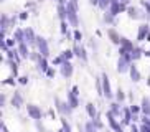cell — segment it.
I'll use <instances>...</instances> for the list:
<instances>
[{
    "label": "cell",
    "mask_w": 150,
    "mask_h": 132,
    "mask_svg": "<svg viewBox=\"0 0 150 132\" xmlns=\"http://www.w3.org/2000/svg\"><path fill=\"white\" fill-rule=\"evenodd\" d=\"M66 10H68V22L73 26H78V4H76V0H69L68 2Z\"/></svg>",
    "instance_id": "cell-1"
},
{
    "label": "cell",
    "mask_w": 150,
    "mask_h": 132,
    "mask_svg": "<svg viewBox=\"0 0 150 132\" xmlns=\"http://www.w3.org/2000/svg\"><path fill=\"white\" fill-rule=\"evenodd\" d=\"M125 0H112V4H110L109 7V12L112 13V15H119L120 12H125L127 10V7H125Z\"/></svg>",
    "instance_id": "cell-2"
},
{
    "label": "cell",
    "mask_w": 150,
    "mask_h": 132,
    "mask_svg": "<svg viewBox=\"0 0 150 132\" xmlns=\"http://www.w3.org/2000/svg\"><path fill=\"white\" fill-rule=\"evenodd\" d=\"M36 46H38V50H40V55L41 56H48V53H50V48H48V43H46V40L41 38V36H38L36 38Z\"/></svg>",
    "instance_id": "cell-3"
},
{
    "label": "cell",
    "mask_w": 150,
    "mask_h": 132,
    "mask_svg": "<svg viewBox=\"0 0 150 132\" xmlns=\"http://www.w3.org/2000/svg\"><path fill=\"white\" fill-rule=\"evenodd\" d=\"M127 70H130V60L125 58V56H120L119 63H117V71H119V73H125Z\"/></svg>",
    "instance_id": "cell-4"
},
{
    "label": "cell",
    "mask_w": 150,
    "mask_h": 132,
    "mask_svg": "<svg viewBox=\"0 0 150 132\" xmlns=\"http://www.w3.org/2000/svg\"><path fill=\"white\" fill-rule=\"evenodd\" d=\"M56 109L59 111V112H61V114H71V109H73V107H71L69 106V102H63V101H59V99H56Z\"/></svg>",
    "instance_id": "cell-5"
},
{
    "label": "cell",
    "mask_w": 150,
    "mask_h": 132,
    "mask_svg": "<svg viewBox=\"0 0 150 132\" xmlns=\"http://www.w3.org/2000/svg\"><path fill=\"white\" fill-rule=\"evenodd\" d=\"M102 94L107 96L109 99L112 97V91H110V84H109V78H107V75H102Z\"/></svg>",
    "instance_id": "cell-6"
},
{
    "label": "cell",
    "mask_w": 150,
    "mask_h": 132,
    "mask_svg": "<svg viewBox=\"0 0 150 132\" xmlns=\"http://www.w3.org/2000/svg\"><path fill=\"white\" fill-rule=\"evenodd\" d=\"M149 33H150V26L147 25V23H142V25L139 26V35H137V40H139V41H144Z\"/></svg>",
    "instance_id": "cell-7"
},
{
    "label": "cell",
    "mask_w": 150,
    "mask_h": 132,
    "mask_svg": "<svg viewBox=\"0 0 150 132\" xmlns=\"http://www.w3.org/2000/svg\"><path fill=\"white\" fill-rule=\"evenodd\" d=\"M27 111H28V116H30L31 119H41V111L38 109L35 104H28Z\"/></svg>",
    "instance_id": "cell-8"
},
{
    "label": "cell",
    "mask_w": 150,
    "mask_h": 132,
    "mask_svg": "<svg viewBox=\"0 0 150 132\" xmlns=\"http://www.w3.org/2000/svg\"><path fill=\"white\" fill-rule=\"evenodd\" d=\"M36 38H38V36H35V33H33L31 28H25V43L35 45L36 43Z\"/></svg>",
    "instance_id": "cell-9"
},
{
    "label": "cell",
    "mask_w": 150,
    "mask_h": 132,
    "mask_svg": "<svg viewBox=\"0 0 150 132\" xmlns=\"http://www.w3.org/2000/svg\"><path fill=\"white\" fill-rule=\"evenodd\" d=\"M61 75L64 76V78H69L71 75H73V65H71L69 61H64L61 66Z\"/></svg>",
    "instance_id": "cell-10"
},
{
    "label": "cell",
    "mask_w": 150,
    "mask_h": 132,
    "mask_svg": "<svg viewBox=\"0 0 150 132\" xmlns=\"http://www.w3.org/2000/svg\"><path fill=\"white\" fill-rule=\"evenodd\" d=\"M73 51H74V55H76L78 58H81L83 61H86V60H88V55H86V50H84L83 46H79V45H76L74 48H73Z\"/></svg>",
    "instance_id": "cell-11"
},
{
    "label": "cell",
    "mask_w": 150,
    "mask_h": 132,
    "mask_svg": "<svg viewBox=\"0 0 150 132\" xmlns=\"http://www.w3.org/2000/svg\"><path fill=\"white\" fill-rule=\"evenodd\" d=\"M107 35H109V38H110V41H112V43L120 45V38H122V36H120V35H117V31H115V30L109 28V30H107Z\"/></svg>",
    "instance_id": "cell-12"
},
{
    "label": "cell",
    "mask_w": 150,
    "mask_h": 132,
    "mask_svg": "<svg viewBox=\"0 0 150 132\" xmlns=\"http://www.w3.org/2000/svg\"><path fill=\"white\" fill-rule=\"evenodd\" d=\"M68 102H69V106L73 107V109H74V107H78V96H76L73 91L68 92Z\"/></svg>",
    "instance_id": "cell-13"
},
{
    "label": "cell",
    "mask_w": 150,
    "mask_h": 132,
    "mask_svg": "<svg viewBox=\"0 0 150 132\" xmlns=\"http://www.w3.org/2000/svg\"><path fill=\"white\" fill-rule=\"evenodd\" d=\"M23 104V97L18 94V92H15L13 97H12V106H15V107H22Z\"/></svg>",
    "instance_id": "cell-14"
},
{
    "label": "cell",
    "mask_w": 150,
    "mask_h": 132,
    "mask_svg": "<svg viewBox=\"0 0 150 132\" xmlns=\"http://www.w3.org/2000/svg\"><path fill=\"white\" fill-rule=\"evenodd\" d=\"M142 111H144V114H147V116H150V99L149 97H144L142 99Z\"/></svg>",
    "instance_id": "cell-15"
},
{
    "label": "cell",
    "mask_w": 150,
    "mask_h": 132,
    "mask_svg": "<svg viewBox=\"0 0 150 132\" xmlns=\"http://www.w3.org/2000/svg\"><path fill=\"white\" fill-rule=\"evenodd\" d=\"M58 15H59V18L61 20H66L68 18V10H66V5L59 4L58 5Z\"/></svg>",
    "instance_id": "cell-16"
},
{
    "label": "cell",
    "mask_w": 150,
    "mask_h": 132,
    "mask_svg": "<svg viewBox=\"0 0 150 132\" xmlns=\"http://www.w3.org/2000/svg\"><path fill=\"white\" fill-rule=\"evenodd\" d=\"M18 51H20V56H22V58H28V56H30L28 48H27V43H18Z\"/></svg>",
    "instance_id": "cell-17"
},
{
    "label": "cell",
    "mask_w": 150,
    "mask_h": 132,
    "mask_svg": "<svg viewBox=\"0 0 150 132\" xmlns=\"http://www.w3.org/2000/svg\"><path fill=\"white\" fill-rule=\"evenodd\" d=\"M13 38L17 40V43H25V30H15Z\"/></svg>",
    "instance_id": "cell-18"
},
{
    "label": "cell",
    "mask_w": 150,
    "mask_h": 132,
    "mask_svg": "<svg viewBox=\"0 0 150 132\" xmlns=\"http://www.w3.org/2000/svg\"><path fill=\"white\" fill-rule=\"evenodd\" d=\"M38 70H40L41 73H46V71L50 70V68H48V63H46V60H45V56H41L40 60H38Z\"/></svg>",
    "instance_id": "cell-19"
},
{
    "label": "cell",
    "mask_w": 150,
    "mask_h": 132,
    "mask_svg": "<svg viewBox=\"0 0 150 132\" xmlns=\"http://www.w3.org/2000/svg\"><path fill=\"white\" fill-rule=\"evenodd\" d=\"M130 76H132V79L134 81H140V73H139V70H137V66H134V65H130Z\"/></svg>",
    "instance_id": "cell-20"
},
{
    "label": "cell",
    "mask_w": 150,
    "mask_h": 132,
    "mask_svg": "<svg viewBox=\"0 0 150 132\" xmlns=\"http://www.w3.org/2000/svg\"><path fill=\"white\" fill-rule=\"evenodd\" d=\"M127 15H129L130 18H135V20H137V18H140V17H142L140 12H139V10H137L135 7H129V9H127Z\"/></svg>",
    "instance_id": "cell-21"
},
{
    "label": "cell",
    "mask_w": 150,
    "mask_h": 132,
    "mask_svg": "<svg viewBox=\"0 0 150 132\" xmlns=\"http://www.w3.org/2000/svg\"><path fill=\"white\" fill-rule=\"evenodd\" d=\"M86 111H88V114L91 119H96V107H94L93 102H88V104H86Z\"/></svg>",
    "instance_id": "cell-22"
},
{
    "label": "cell",
    "mask_w": 150,
    "mask_h": 132,
    "mask_svg": "<svg viewBox=\"0 0 150 132\" xmlns=\"http://www.w3.org/2000/svg\"><path fill=\"white\" fill-rule=\"evenodd\" d=\"M114 17H115V15H112L109 10H106V15H104V22H106V23H114Z\"/></svg>",
    "instance_id": "cell-23"
},
{
    "label": "cell",
    "mask_w": 150,
    "mask_h": 132,
    "mask_svg": "<svg viewBox=\"0 0 150 132\" xmlns=\"http://www.w3.org/2000/svg\"><path fill=\"white\" fill-rule=\"evenodd\" d=\"M84 131H86V132H96V124H94V121H91V122L86 124Z\"/></svg>",
    "instance_id": "cell-24"
},
{
    "label": "cell",
    "mask_w": 150,
    "mask_h": 132,
    "mask_svg": "<svg viewBox=\"0 0 150 132\" xmlns=\"http://www.w3.org/2000/svg\"><path fill=\"white\" fill-rule=\"evenodd\" d=\"M110 4H112V0H101V2H99V7H101L102 10H107L110 7Z\"/></svg>",
    "instance_id": "cell-25"
},
{
    "label": "cell",
    "mask_w": 150,
    "mask_h": 132,
    "mask_svg": "<svg viewBox=\"0 0 150 132\" xmlns=\"http://www.w3.org/2000/svg\"><path fill=\"white\" fill-rule=\"evenodd\" d=\"M142 56V50L140 48H134L132 50V60H139Z\"/></svg>",
    "instance_id": "cell-26"
},
{
    "label": "cell",
    "mask_w": 150,
    "mask_h": 132,
    "mask_svg": "<svg viewBox=\"0 0 150 132\" xmlns=\"http://www.w3.org/2000/svg\"><path fill=\"white\" fill-rule=\"evenodd\" d=\"M115 99H117V101H124V99H125V94H124V91H122V89H117V94H115Z\"/></svg>",
    "instance_id": "cell-27"
},
{
    "label": "cell",
    "mask_w": 150,
    "mask_h": 132,
    "mask_svg": "<svg viewBox=\"0 0 150 132\" xmlns=\"http://www.w3.org/2000/svg\"><path fill=\"white\" fill-rule=\"evenodd\" d=\"M74 41H81V40H83V33H81L79 30H74Z\"/></svg>",
    "instance_id": "cell-28"
},
{
    "label": "cell",
    "mask_w": 150,
    "mask_h": 132,
    "mask_svg": "<svg viewBox=\"0 0 150 132\" xmlns=\"http://www.w3.org/2000/svg\"><path fill=\"white\" fill-rule=\"evenodd\" d=\"M142 5L145 7V10H147V15H149V18H150V2H147V0H142Z\"/></svg>",
    "instance_id": "cell-29"
},
{
    "label": "cell",
    "mask_w": 150,
    "mask_h": 132,
    "mask_svg": "<svg viewBox=\"0 0 150 132\" xmlns=\"http://www.w3.org/2000/svg\"><path fill=\"white\" fill-rule=\"evenodd\" d=\"M73 55H74V53H73V51H69V50H66V51L63 53V58H64V60H66V61H68V60H69V58L73 56Z\"/></svg>",
    "instance_id": "cell-30"
},
{
    "label": "cell",
    "mask_w": 150,
    "mask_h": 132,
    "mask_svg": "<svg viewBox=\"0 0 150 132\" xmlns=\"http://www.w3.org/2000/svg\"><path fill=\"white\" fill-rule=\"evenodd\" d=\"M140 109L142 107H139V106H130V111H132V114H139V112H140Z\"/></svg>",
    "instance_id": "cell-31"
},
{
    "label": "cell",
    "mask_w": 150,
    "mask_h": 132,
    "mask_svg": "<svg viewBox=\"0 0 150 132\" xmlns=\"http://www.w3.org/2000/svg\"><path fill=\"white\" fill-rule=\"evenodd\" d=\"M15 41H17L15 38H7V41H5V43H7V46H10V48H12V46L15 45Z\"/></svg>",
    "instance_id": "cell-32"
},
{
    "label": "cell",
    "mask_w": 150,
    "mask_h": 132,
    "mask_svg": "<svg viewBox=\"0 0 150 132\" xmlns=\"http://www.w3.org/2000/svg\"><path fill=\"white\" fill-rule=\"evenodd\" d=\"M18 83H20V84H27L28 83V78H27V76H20V78H18Z\"/></svg>",
    "instance_id": "cell-33"
},
{
    "label": "cell",
    "mask_w": 150,
    "mask_h": 132,
    "mask_svg": "<svg viewBox=\"0 0 150 132\" xmlns=\"http://www.w3.org/2000/svg\"><path fill=\"white\" fill-rule=\"evenodd\" d=\"M140 132H150V126H147V124H144L140 127Z\"/></svg>",
    "instance_id": "cell-34"
},
{
    "label": "cell",
    "mask_w": 150,
    "mask_h": 132,
    "mask_svg": "<svg viewBox=\"0 0 150 132\" xmlns=\"http://www.w3.org/2000/svg\"><path fill=\"white\" fill-rule=\"evenodd\" d=\"M46 75H48L50 78H54V70H53V68H50V70L46 71Z\"/></svg>",
    "instance_id": "cell-35"
},
{
    "label": "cell",
    "mask_w": 150,
    "mask_h": 132,
    "mask_svg": "<svg viewBox=\"0 0 150 132\" xmlns=\"http://www.w3.org/2000/svg\"><path fill=\"white\" fill-rule=\"evenodd\" d=\"M10 68H12V71H13L15 75H17V65H15L13 61H10Z\"/></svg>",
    "instance_id": "cell-36"
},
{
    "label": "cell",
    "mask_w": 150,
    "mask_h": 132,
    "mask_svg": "<svg viewBox=\"0 0 150 132\" xmlns=\"http://www.w3.org/2000/svg\"><path fill=\"white\" fill-rule=\"evenodd\" d=\"M27 18H28V13L27 12H23L22 15H20V20H27Z\"/></svg>",
    "instance_id": "cell-37"
},
{
    "label": "cell",
    "mask_w": 150,
    "mask_h": 132,
    "mask_svg": "<svg viewBox=\"0 0 150 132\" xmlns=\"http://www.w3.org/2000/svg\"><path fill=\"white\" fill-rule=\"evenodd\" d=\"M73 92H74L76 96H78V94H79V89H78V86H74V88H73Z\"/></svg>",
    "instance_id": "cell-38"
},
{
    "label": "cell",
    "mask_w": 150,
    "mask_h": 132,
    "mask_svg": "<svg viewBox=\"0 0 150 132\" xmlns=\"http://www.w3.org/2000/svg\"><path fill=\"white\" fill-rule=\"evenodd\" d=\"M99 2H101V0H91V4L93 5H99Z\"/></svg>",
    "instance_id": "cell-39"
},
{
    "label": "cell",
    "mask_w": 150,
    "mask_h": 132,
    "mask_svg": "<svg viewBox=\"0 0 150 132\" xmlns=\"http://www.w3.org/2000/svg\"><path fill=\"white\" fill-rule=\"evenodd\" d=\"M130 131H132V132H140V131H139V129L135 127V126H132V129H130Z\"/></svg>",
    "instance_id": "cell-40"
},
{
    "label": "cell",
    "mask_w": 150,
    "mask_h": 132,
    "mask_svg": "<svg viewBox=\"0 0 150 132\" xmlns=\"http://www.w3.org/2000/svg\"><path fill=\"white\" fill-rule=\"evenodd\" d=\"M58 132H64V129H63V131H58Z\"/></svg>",
    "instance_id": "cell-41"
},
{
    "label": "cell",
    "mask_w": 150,
    "mask_h": 132,
    "mask_svg": "<svg viewBox=\"0 0 150 132\" xmlns=\"http://www.w3.org/2000/svg\"><path fill=\"white\" fill-rule=\"evenodd\" d=\"M38 2H43V0H38Z\"/></svg>",
    "instance_id": "cell-42"
},
{
    "label": "cell",
    "mask_w": 150,
    "mask_h": 132,
    "mask_svg": "<svg viewBox=\"0 0 150 132\" xmlns=\"http://www.w3.org/2000/svg\"><path fill=\"white\" fill-rule=\"evenodd\" d=\"M2 2H5V0H2Z\"/></svg>",
    "instance_id": "cell-43"
}]
</instances>
